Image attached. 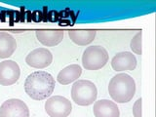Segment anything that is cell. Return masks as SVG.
I'll return each instance as SVG.
<instances>
[{
    "instance_id": "1",
    "label": "cell",
    "mask_w": 156,
    "mask_h": 117,
    "mask_svg": "<svg viewBox=\"0 0 156 117\" xmlns=\"http://www.w3.org/2000/svg\"><path fill=\"white\" fill-rule=\"evenodd\" d=\"M55 86V78L44 70L30 73L24 81V91L34 101H43L50 98Z\"/></svg>"
},
{
    "instance_id": "2",
    "label": "cell",
    "mask_w": 156,
    "mask_h": 117,
    "mask_svg": "<svg viewBox=\"0 0 156 117\" xmlns=\"http://www.w3.org/2000/svg\"><path fill=\"white\" fill-rule=\"evenodd\" d=\"M108 93L117 104H126L136 94V82L127 73H118L111 78L108 84Z\"/></svg>"
},
{
    "instance_id": "3",
    "label": "cell",
    "mask_w": 156,
    "mask_h": 117,
    "mask_svg": "<svg viewBox=\"0 0 156 117\" xmlns=\"http://www.w3.org/2000/svg\"><path fill=\"white\" fill-rule=\"evenodd\" d=\"M98 89L90 80H77L71 87V99L77 105L88 106L97 100Z\"/></svg>"
},
{
    "instance_id": "4",
    "label": "cell",
    "mask_w": 156,
    "mask_h": 117,
    "mask_svg": "<svg viewBox=\"0 0 156 117\" xmlns=\"http://www.w3.org/2000/svg\"><path fill=\"white\" fill-rule=\"evenodd\" d=\"M109 55L102 46L87 47L82 55V66L87 70H99L108 62Z\"/></svg>"
},
{
    "instance_id": "5",
    "label": "cell",
    "mask_w": 156,
    "mask_h": 117,
    "mask_svg": "<svg viewBox=\"0 0 156 117\" xmlns=\"http://www.w3.org/2000/svg\"><path fill=\"white\" fill-rule=\"evenodd\" d=\"M45 111L50 117H67L72 111L71 101L62 96H53L45 101Z\"/></svg>"
},
{
    "instance_id": "6",
    "label": "cell",
    "mask_w": 156,
    "mask_h": 117,
    "mask_svg": "<svg viewBox=\"0 0 156 117\" xmlns=\"http://www.w3.org/2000/svg\"><path fill=\"white\" fill-rule=\"evenodd\" d=\"M28 106L20 99H9L0 106V117H29Z\"/></svg>"
},
{
    "instance_id": "7",
    "label": "cell",
    "mask_w": 156,
    "mask_h": 117,
    "mask_svg": "<svg viewBox=\"0 0 156 117\" xmlns=\"http://www.w3.org/2000/svg\"><path fill=\"white\" fill-rule=\"evenodd\" d=\"M21 75L19 65L12 60H6L0 62V85L11 86L15 84Z\"/></svg>"
},
{
    "instance_id": "8",
    "label": "cell",
    "mask_w": 156,
    "mask_h": 117,
    "mask_svg": "<svg viewBox=\"0 0 156 117\" xmlns=\"http://www.w3.org/2000/svg\"><path fill=\"white\" fill-rule=\"evenodd\" d=\"M53 55L47 48H37L32 50L26 58V62L28 66L43 69L51 65Z\"/></svg>"
},
{
    "instance_id": "9",
    "label": "cell",
    "mask_w": 156,
    "mask_h": 117,
    "mask_svg": "<svg viewBox=\"0 0 156 117\" xmlns=\"http://www.w3.org/2000/svg\"><path fill=\"white\" fill-rule=\"evenodd\" d=\"M136 63L138 62L136 56L128 51L116 54L111 60V66L116 72L133 71L136 67Z\"/></svg>"
},
{
    "instance_id": "10",
    "label": "cell",
    "mask_w": 156,
    "mask_h": 117,
    "mask_svg": "<svg viewBox=\"0 0 156 117\" xmlns=\"http://www.w3.org/2000/svg\"><path fill=\"white\" fill-rule=\"evenodd\" d=\"M93 113L95 117H120V111L116 102L105 99L94 102Z\"/></svg>"
},
{
    "instance_id": "11",
    "label": "cell",
    "mask_w": 156,
    "mask_h": 117,
    "mask_svg": "<svg viewBox=\"0 0 156 117\" xmlns=\"http://www.w3.org/2000/svg\"><path fill=\"white\" fill-rule=\"evenodd\" d=\"M82 74V67L79 65H70L58 72L57 76V81L62 85H68L72 82L78 80Z\"/></svg>"
},
{
    "instance_id": "12",
    "label": "cell",
    "mask_w": 156,
    "mask_h": 117,
    "mask_svg": "<svg viewBox=\"0 0 156 117\" xmlns=\"http://www.w3.org/2000/svg\"><path fill=\"white\" fill-rule=\"evenodd\" d=\"M35 35L42 45L54 47L62 41L65 33L62 30H36Z\"/></svg>"
},
{
    "instance_id": "13",
    "label": "cell",
    "mask_w": 156,
    "mask_h": 117,
    "mask_svg": "<svg viewBox=\"0 0 156 117\" xmlns=\"http://www.w3.org/2000/svg\"><path fill=\"white\" fill-rule=\"evenodd\" d=\"M17 49V41L8 32H0V58H8Z\"/></svg>"
},
{
    "instance_id": "14",
    "label": "cell",
    "mask_w": 156,
    "mask_h": 117,
    "mask_svg": "<svg viewBox=\"0 0 156 117\" xmlns=\"http://www.w3.org/2000/svg\"><path fill=\"white\" fill-rule=\"evenodd\" d=\"M97 31L94 29L88 30H70L68 31V36L70 40L79 46H86L94 41Z\"/></svg>"
},
{
    "instance_id": "15",
    "label": "cell",
    "mask_w": 156,
    "mask_h": 117,
    "mask_svg": "<svg viewBox=\"0 0 156 117\" xmlns=\"http://www.w3.org/2000/svg\"><path fill=\"white\" fill-rule=\"evenodd\" d=\"M141 40H143V31H139L132 38L130 42V48L133 53L136 55H141Z\"/></svg>"
},
{
    "instance_id": "16",
    "label": "cell",
    "mask_w": 156,
    "mask_h": 117,
    "mask_svg": "<svg viewBox=\"0 0 156 117\" xmlns=\"http://www.w3.org/2000/svg\"><path fill=\"white\" fill-rule=\"evenodd\" d=\"M141 102H143L141 98H140V99H138L135 101V104L133 105L134 117H143V114H141Z\"/></svg>"
}]
</instances>
